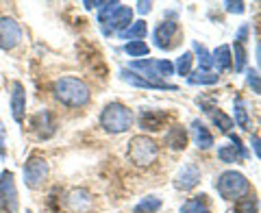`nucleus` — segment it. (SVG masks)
Returning <instances> with one entry per match:
<instances>
[{"label": "nucleus", "instance_id": "obj_18", "mask_svg": "<svg viewBox=\"0 0 261 213\" xmlns=\"http://www.w3.org/2000/svg\"><path fill=\"white\" fill-rule=\"evenodd\" d=\"M33 128L37 130V135L42 137V139H48L53 133H55V122H53V116H50V111L44 109V111H39L35 118H33Z\"/></svg>", "mask_w": 261, "mask_h": 213}, {"label": "nucleus", "instance_id": "obj_3", "mask_svg": "<svg viewBox=\"0 0 261 213\" xmlns=\"http://www.w3.org/2000/svg\"><path fill=\"white\" fill-rule=\"evenodd\" d=\"M216 190L224 200H240V198H244V196L248 194L250 183H248V178L244 176L242 172L226 170V172H222V174L218 176Z\"/></svg>", "mask_w": 261, "mask_h": 213}, {"label": "nucleus", "instance_id": "obj_20", "mask_svg": "<svg viewBox=\"0 0 261 213\" xmlns=\"http://www.w3.org/2000/svg\"><path fill=\"white\" fill-rule=\"evenodd\" d=\"M231 46H226V44H222V46H218L216 50H214V55H211V59H214V65H218V70H222V72H226V70H231L233 68V59H231Z\"/></svg>", "mask_w": 261, "mask_h": 213}, {"label": "nucleus", "instance_id": "obj_11", "mask_svg": "<svg viewBox=\"0 0 261 213\" xmlns=\"http://www.w3.org/2000/svg\"><path fill=\"white\" fill-rule=\"evenodd\" d=\"M24 113H27V94H24V85L22 83H13V92H11V116L13 120L22 124L24 122Z\"/></svg>", "mask_w": 261, "mask_h": 213}, {"label": "nucleus", "instance_id": "obj_34", "mask_svg": "<svg viewBox=\"0 0 261 213\" xmlns=\"http://www.w3.org/2000/svg\"><path fill=\"white\" fill-rule=\"evenodd\" d=\"M246 76H248V85H250V89H252V94H261V85H259V72L257 70H246Z\"/></svg>", "mask_w": 261, "mask_h": 213}, {"label": "nucleus", "instance_id": "obj_35", "mask_svg": "<svg viewBox=\"0 0 261 213\" xmlns=\"http://www.w3.org/2000/svg\"><path fill=\"white\" fill-rule=\"evenodd\" d=\"M224 7H226V11L228 13H244V5L242 0H238V3H233V0H228V3H224Z\"/></svg>", "mask_w": 261, "mask_h": 213}, {"label": "nucleus", "instance_id": "obj_23", "mask_svg": "<svg viewBox=\"0 0 261 213\" xmlns=\"http://www.w3.org/2000/svg\"><path fill=\"white\" fill-rule=\"evenodd\" d=\"M220 81L218 74H214V72H190L187 74V83L192 85H216Z\"/></svg>", "mask_w": 261, "mask_h": 213}, {"label": "nucleus", "instance_id": "obj_7", "mask_svg": "<svg viewBox=\"0 0 261 213\" xmlns=\"http://www.w3.org/2000/svg\"><path fill=\"white\" fill-rule=\"evenodd\" d=\"M22 42V29L9 15L0 18V48L3 50H13L15 46Z\"/></svg>", "mask_w": 261, "mask_h": 213}, {"label": "nucleus", "instance_id": "obj_21", "mask_svg": "<svg viewBox=\"0 0 261 213\" xmlns=\"http://www.w3.org/2000/svg\"><path fill=\"white\" fill-rule=\"evenodd\" d=\"M146 31H148V26H146L144 20H137L133 22L128 29H124L122 33H118V35L122 39H128V42H142V39L146 37Z\"/></svg>", "mask_w": 261, "mask_h": 213}, {"label": "nucleus", "instance_id": "obj_6", "mask_svg": "<svg viewBox=\"0 0 261 213\" xmlns=\"http://www.w3.org/2000/svg\"><path fill=\"white\" fill-rule=\"evenodd\" d=\"M0 209L7 213L18 211V190H15V181L11 172H3L0 174Z\"/></svg>", "mask_w": 261, "mask_h": 213}, {"label": "nucleus", "instance_id": "obj_29", "mask_svg": "<svg viewBox=\"0 0 261 213\" xmlns=\"http://www.w3.org/2000/svg\"><path fill=\"white\" fill-rule=\"evenodd\" d=\"M122 7V3H102V7H100V13H98V22L102 24H107L111 18H113V13H116L118 9Z\"/></svg>", "mask_w": 261, "mask_h": 213}, {"label": "nucleus", "instance_id": "obj_15", "mask_svg": "<svg viewBox=\"0 0 261 213\" xmlns=\"http://www.w3.org/2000/svg\"><path fill=\"white\" fill-rule=\"evenodd\" d=\"M246 33H248V26H242V29H240V35L235 37V44H233L235 55H231V59H233L235 72H244V70H246V48H244V39H246Z\"/></svg>", "mask_w": 261, "mask_h": 213}, {"label": "nucleus", "instance_id": "obj_36", "mask_svg": "<svg viewBox=\"0 0 261 213\" xmlns=\"http://www.w3.org/2000/svg\"><path fill=\"white\" fill-rule=\"evenodd\" d=\"M5 139H7V128H5V122L0 120V154H5Z\"/></svg>", "mask_w": 261, "mask_h": 213}, {"label": "nucleus", "instance_id": "obj_40", "mask_svg": "<svg viewBox=\"0 0 261 213\" xmlns=\"http://www.w3.org/2000/svg\"><path fill=\"white\" fill-rule=\"evenodd\" d=\"M27 213H33V211H29V209H27Z\"/></svg>", "mask_w": 261, "mask_h": 213}, {"label": "nucleus", "instance_id": "obj_17", "mask_svg": "<svg viewBox=\"0 0 261 213\" xmlns=\"http://www.w3.org/2000/svg\"><path fill=\"white\" fill-rule=\"evenodd\" d=\"M192 137H194V142H196V146H198L200 150H209L211 146H214V135L209 133V128L202 124L200 120L192 122Z\"/></svg>", "mask_w": 261, "mask_h": 213}, {"label": "nucleus", "instance_id": "obj_4", "mask_svg": "<svg viewBox=\"0 0 261 213\" xmlns=\"http://www.w3.org/2000/svg\"><path fill=\"white\" fill-rule=\"evenodd\" d=\"M159 157V146L146 135H135L128 142V159L137 168H148Z\"/></svg>", "mask_w": 261, "mask_h": 213}, {"label": "nucleus", "instance_id": "obj_13", "mask_svg": "<svg viewBox=\"0 0 261 213\" xmlns=\"http://www.w3.org/2000/svg\"><path fill=\"white\" fill-rule=\"evenodd\" d=\"M168 113L159 109H144L140 116V126L144 130H161V126L166 124Z\"/></svg>", "mask_w": 261, "mask_h": 213}, {"label": "nucleus", "instance_id": "obj_19", "mask_svg": "<svg viewBox=\"0 0 261 213\" xmlns=\"http://www.w3.org/2000/svg\"><path fill=\"white\" fill-rule=\"evenodd\" d=\"M166 146L172 150H183L187 146V130L183 126H172L166 133Z\"/></svg>", "mask_w": 261, "mask_h": 213}, {"label": "nucleus", "instance_id": "obj_16", "mask_svg": "<svg viewBox=\"0 0 261 213\" xmlns=\"http://www.w3.org/2000/svg\"><path fill=\"white\" fill-rule=\"evenodd\" d=\"M120 78L135 87H144V89H170V92L176 89V85H170V83H148V81H144L140 74H135L130 70H120Z\"/></svg>", "mask_w": 261, "mask_h": 213}, {"label": "nucleus", "instance_id": "obj_37", "mask_svg": "<svg viewBox=\"0 0 261 213\" xmlns=\"http://www.w3.org/2000/svg\"><path fill=\"white\" fill-rule=\"evenodd\" d=\"M150 9H152V3H146V0H142V3H137V11H140L142 15L150 13Z\"/></svg>", "mask_w": 261, "mask_h": 213}, {"label": "nucleus", "instance_id": "obj_39", "mask_svg": "<svg viewBox=\"0 0 261 213\" xmlns=\"http://www.w3.org/2000/svg\"><path fill=\"white\" fill-rule=\"evenodd\" d=\"M85 9H100V7H102V3H100V0H96V3H92V0H85Z\"/></svg>", "mask_w": 261, "mask_h": 213}, {"label": "nucleus", "instance_id": "obj_28", "mask_svg": "<svg viewBox=\"0 0 261 213\" xmlns=\"http://www.w3.org/2000/svg\"><path fill=\"white\" fill-rule=\"evenodd\" d=\"M192 61H194V55L192 52H183L174 63V72H178L181 76H187L192 72Z\"/></svg>", "mask_w": 261, "mask_h": 213}, {"label": "nucleus", "instance_id": "obj_25", "mask_svg": "<svg viewBox=\"0 0 261 213\" xmlns=\"http://www.w3.org/2000/svg\"><path fill=\"white\" fill-rule=\"evenodd\" d=\"M194 50H196V55H198V68H200L198 72H211V68H214V59H211V55L207 52V48L194 42Z\"/></svg>", "mask_w": 261, "mask_h": 213}, {"label": "nucleus", "instance_id": "obj_1", "mask_svg": "<svg viewBox=\"0 0 261 213\" xmlns=\"http://www.w3.org/2000/svg\"><path fill=\"white\" fill-rule=\"evenodd\" d=\"M53 94L55 98L65 107L79 109L89 102V87L85 81H81L76 76H61L53 83Z\"/></svg>", "mask_w": 261, "mask_h": 213}, {"label": "nucleus", "instance_id": "obj_38", "mask_svg": "<svg viewBox=\"0 0 261 213\" xmlns=\"http://www.w3.org/2000/svg\"><path fill=\"white\" fill-rule=\"evenodd\" d=\"M250 146H252V150H255V157L259 159V154H261V150H259V135H252Z\"/></svg>", "mask_w": 261, "mask_h": 213}, {"label": "nucleus", "instance_id": "obj_24", "mask_svg": "<svg viewBox=\"0 0 261 213\" xmlns=\"http://www.w3.org/2000/svg\"><path fill=\"white\" fill-rule=\"evenodd\" d=\"M181 213H211V209L207 207L205 196H196V198H190L187 202H183Z\"/></svg>", "mask_w": 261, "mask_h": 213}, {"label": "nucleus", "instance_id": "obj_8", "mask_svg": "<svg viewBox=\"0 0 261 213\" xmlns=\"http://www.w3.org/2000/svg\"><path fill=\"white\" fill-rule=\"evenodd\" d=\"M92 194H89L87 190H81V187H76V190L68 192V196H65V209H68L70 213H85L92 209Z\"/></svg>", "mask_w": 261, "mask_h": 213}, {"label": "nucleus", "instance_id": "obj_12", "mask_svg": "<svg viewBox=\"0 0 261 213\" xmlns=\"http://www.w3.org/2000/svg\"><path fill=\"white\" fill-rule=\"evenodd\" d=\"M130 70L135 72H142V78L144 81H148V83H163V81H159L161 76H159V72H157V61L154 59H137V61H133L130 63Z\"/></svg>", "mask_w": 261, "mask_h": 213}, {"label": "nucleus", "instance_id": "obj_30", "mask_svg": "<svg viewBox=\"0 0 261 213\" xmlns=\"http://www.w3.org/2000/svg\"><path fill=\"white\" fill-rule=\"evenodd\" d=\"M218 159L222 163H238L242 157H240V152L235 150L233 146H220L218 148Z\"/></svg>", "mask_w": 261, "mask_h": 213}, {"label": "nucleus", "instance_id": "obj_2", "mask_svg": "<svg viewBox=\"0 0 261 213\" xmlns=\"http://www.w3.org/2000/svg\"><path fill=\"white\" fill-rule=\"evenodd\" d=\"M133 124V111L122 102H109L100 113V126L107 133H126Z\"/></svg>", "mask_w": 261, "mask_h": 213}, {"label": "nucleus", "instance_id": "obj_22", "mask_svg": "<svg viewBox=\"0 0 261 213\" xmlns=\"http://www.w3.org/2000/svg\"><path fill=\"white\" fill-rule=\"evenodd\" d=\"M233 109H235V124H238L240 128H246L250 130V118H248V111H246V102H244V98L238 96L233 100Z\"/></svg>", "mask_w": 261, "mask_h": 213}, {"label": "nucleus", "instance_id": "obj_5", "mask_svg": "<svg viewBox=\"0 0 261 213\" xmlns=\"http://www.w3.org/2000/svg\"><path fill=\"white\" fill-rule=\"evenodd\" d=\"M24 185L31 187V190H39L44 185V181L48 178V163L42 157H31L24 163Z\"/></svg>", "mask_w": 261, "mask_h": 213}, {"label": "nucleus", "instance_id": "obj_31", "mask_svg": "<svg viewBox=\"0 0 261 213\" xmlns=\"http://www.w3.org/2000/svg\"><path fill=\"white\" fill-rule=\"evenodd\" d=\"M124 52L128 57H135V59H140V57L148 55V44H144V42H126Z\"/></svg>", "mask_w": 261, "mask_h": 213}, {"label": "nucleus", "instance_id": "obj_33", "mask_svg": "<svg viewBox=\"0 0 261 213\" xmlns=\"http://www.w3.org/2000/svg\"><path fill=\"white\" fill-rule=\"evenodd\" d=\"M157 72H159L161 78L172 76V74H174V63L168 61V59H159V61H157Z\"/></svg>", "mask_w": 261, "mask_h": 213}, {"label": "nucleus", "instance_id": "obj_27", "mask_svg": "<svg viewBox=\"0 0 261 213\" xmlns=\"http://www.w3.org/2000/svg\"><path fill=\"white\" fill-rule=\"evenodd\" d=\"M159 209H161V198H157V196H146L135 207V213H154Z\"/></svg>", "mask_w": 261, "mask_h": 213}, {"label": "nucleus", "instance_id": "obj_26", "mask_svg": "<svg viewBox=\"0 0 261 213\" xmlns=\"http://www.w3.org/2000/svg\"><path fill=\"white\" fill-rule=\"evenodd\" d=\"M211 118H214V124L222 130V133H231V128L235 126V122H233V118H228L224 111H220V109H216V111H211Z\"/></svg>", "mask_w": 261, "mask_h": 213}, {"label": "nucleus", "instance_id": "obj_10", "mask_svg": "<svg viewBox=\"0 0 261 213\" xmlns=\"http://www.w3.org/2000/svg\"><path fill=\"white\" fill-rule=\"evenodd\" d=\"M130 24H133V9L130 7H124L122 5L120 9L113 13V18L105 24V33H111V31H116V33H122L124 29H128Z\"/></svg>", "mask_w": 261, "mask_h": 213}, {"label": "nucleus", "instance_id": "obj_32", "mask_svg": "<svg viewBox=\"0 0 261 213\" xmlns=\"http://www.w3.org/2000/svg\"><path fill=\"white\" fill-rule=\"evenodd\" d=\"M257 198H240L235 202V213H257Z\"/></svg>", "mask_w": 261, "mask_h": 213}, {"label": "nucleus", "instance_id": "obj_9", "mask_svg": "<svg viewBox=\"0 0 261 213\" xmlns=\"http://www.w3.org/2000/svg\"><path fill=\"white\" fill-rule=\"evenodd\" d=\"M198 183H200V170H198V166H194V163H185L174 178V187L176 190H183V192L194 190Z\"/></svg>", "mask_w": 261, "mask_h": 213}, {"label": "nucleus", "instance_id": "obj_14", "mask_svg": "<svg viewBox=\"0 0 261 213\" xmlns=\"http://www.w3.org/2000/svg\"><path fill=\"white\" fill-rule=\"evenodd\" d=\"M176 31H178L176 22H172V20L161 22L159 26L154 29V33H152L154 46H157V48H168V46H170V42H172V37L176 35Z\"/></svg>", "mask_w": 261, "mask_h": 213}]
</instances>
